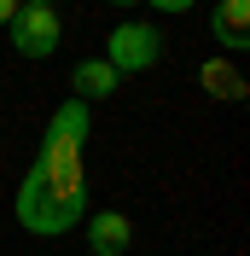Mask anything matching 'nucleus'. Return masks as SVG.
<instances>
[{"label":"nucleus","instance_id":"obj_1","mask_svg":"<svg viewBox=\"0 0 250 256\" xmlns=\"http://www.w3.org/2000/svg\"><path fill=\"white\" fill-rule=\"evenodd\" d=\"M88 210V175L82 163H35L24 186H18V222L41 233V239H58L76 227V216Z\"/></svg>","mask_w":250,"mask_h":256},{"label":"nucleus","instance_id":"obj_2","mask_svg":"<svg viewBox=\"0 0 250 256\" xmlns=\"http://www.w3.org/2000/svg\"><path fill=\"white\" fill-rule=\"evenodd\" d=\"M157 58H163V35H157V24L128 18V24H116V30H110L105 64L116 70V76H140V70H152Z\"/></svg>","mask_w":250,"mask_h":256},{"label":"nucleus","instance_id":"obj_3","mask_svg":"<svg viewBox=\"0 0 250 256\" xmlns=\"http://www.w3.org/2000/svg\"><path fill=\"white\" fill-rule=\"evenodd\" d=\"M6 30H12V47L24 58H52L58 52V12L52 6H18Z\"/></svg>","mask_w":250,"mask_h":256},{"label":"nucleus","instance_id":"obj_4","mask_svg":"<svg viewBox=\"0 0 250 256\" xmlns=\"http://www.w3.org/2000/svg\"><path fill=\"white\" fill-rule=\"evenodd\" d=\"M134 244V222H128L122 210H99L94 222H88V250L94 256H122Z\"/></svg>","mask_w":250,"mask_h":256},{"label":"nucleus","instance_id":"obj_5","mask_svg":"<svg viewBox=\"0 0 250 256\" xmlns=\"http://www.w3.org/2000/svg\"><path fill=\"white\" fill-rule=\"evenodd\" d=\"M210 30H216L221 47L244 52V47H250V0H221L216 18H210Z\"/></svg>","mask_w":250,"mask_h":256},{"label":"nucleus","instance_id":"obj_6","mask_svg":"<svg viewBox=\"0 0 250 256\" xmlns=\"http://www.w3.org/2000/svg\"><path fill=\"white\" fill-rule=\"evenodd\" d=\"M88 122H94V116H88V105H82V99H70V105H58V111H52V122H47V134H41V146H76V152H82Z\"/></svg>","mask_w":250,"mask_h":256},{"label":"nucleus","instance_id":"obj_7","mask_svg":"<svg viewBox=\"0 0 250 256\" xmlns=\"http://www.w3.org/2000/svg\"><path fill=\"white\" fill-rule=\"evenodd\" d=\"M198 82H204V94H216V99H233V105H238V99L250 94V82L238 76L233 64H216V58H210V64L198 70Z\"/></svg>","mask_w":250,"mask_h":256},{"label":"nucleus","instance_id":"obj_8","mask_svg":"<svg viewBox=\"0 0 250 256\" xmlns=\"http://www.w3.org/2000/svg\"><path fill=\"white\" fill-rule=\"evenodd\" d=\"M76 94L82 99H110L116 94V70H110L105 58H82L76 64Z\"/></svg>","mask_w":250,"mask_h":256},{"label":"nucleus","instance_id":"obj_9","mask_svg":"<svg viewBox=\"0 0 250 256\" xmlns=\"http://www.w3.org/2000/svg\"><path fill=\"white\" fill-rule=\"evenodd\" d=\"M157 12H186V6H198V0H152Z\"/></svg>","mask_w":250,"mask_h":256},{"label":"nucleus","instance_id":"obj_10","mask_svg":"<svg viewBox=\"0 0 250 256\" xmlns=\"http://www.w3.org/2000/svg\"><path fill=\"white\" fill-rule=\"evenodd\" d=\"M12 12H18V0H0V30L12 24Z\"/></svg>","mask_w":250,"mask_h":256},{"label":"nucleus","instance_id":"obj_11","mask_svg":"<svg viewBox=\"0 0 250 256\" xmlns=\"http://www.w3.org/2000/svg\"><path fill=\"white\" fill-rule=\"evenodd\" d=\"M18 6H52V0H18Z\"/></svg>","mask_w":250,"mask_h":256},{"label":"nucleus","instance_id":"obj_12","mask_svg":"<svg viewBox=\"0 0 250 256\" xmlns=\"http://www.w3.org/2000/svg\"><path fill=\"white\" fill-rule=\"evenodd\" d=\"M110 6H134V0H110Z\"/></svg>","mask_w":250,"mask_h":256}]
</instances>
